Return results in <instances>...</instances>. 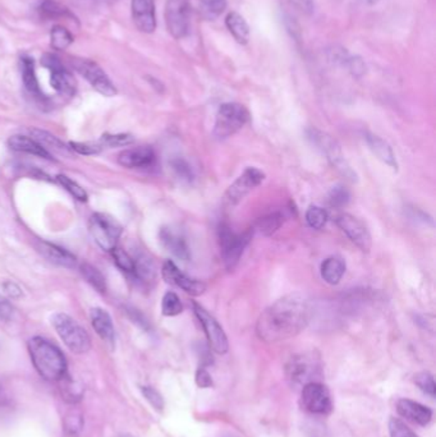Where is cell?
<instances>
[{
	"instance_id": "6da1fadb",
	"label": "cell",
	"mask_w": 436,
	"mask_h": 437,
	"mask_svg": "<svg viewBox=\"0 0 436 437\" xmlns=\"http://www.w3.org/2000/svg\"><path fill=\"white\" fill-rule=\"evenodd\" d=\"M313 317V304L301 293L283 297L258 317L256 334L266 343L293 338L308 327Z\"/></svg>"
},
{
	"instance_id": "7a4b0ae2",
	"label": "cell",
	"mask_w": 436,
	"mask_h": 437,
	"mask_svg": "<svg viewBox=\"0 0 436 437\" xmlns=\"http://www.w3.org/2000/svg\"><path fill=\"white\" fill-rule=\"evenodd\" d=\"M29 353L39 375L48 381H59L67 372L63 351L48 339L35 336L29 341Z\"/></svg>"
},
{
	"instance_id": "3957f363",
	"label": "cell",
	"mask_w": 436,
	"mask_h": 437,
	"mask_svg": "<svg viewBox=\"0 0 436 437\" xmlns=\"http://www.w3.org/2000/svg\"><path fill=\"white\" fill-rule=\"evenodd\" d=\"M289 382L295 386H305L310 382H320L323 376V364L318 353L306 351L289 359L285 366Z\"/></svg>"
},
{
	"instance_id": "277c9868",
	"label": "cell",
	"mask_w": 436,
	"mask_h": 437,
	"mask_svg": "<svg viewBox=\"0 0 436 437\" xmlns=\"http://www.w3.org/2000/svg\"><path fill=\"white\" fill-rule=\"evenodd\" d=\"M51 325L69 351L83 354L91 349L90 335L71 316L62 312L56 314L51 317Z\"/></svg>"
},
{
	"instance_id": "5b68a950",
	"label": "cell",
	"mask_w": 436,
	"mask_h": 437,
	"mask_svg": "<svg viewBox=\"0 0 436 437\" xmlns=\"http://www.w3.org/2000/svg\"><path fill=\"white\" fill-rule=\"evenodd\" d=\"M88 229L96 245L105 252H113L117 248L119 238L123 233L121 222L104 212H95L90 217Z\"/></svg>"
},
{
	"instance_id": "8992f818",
	"label": "cell",
	"mask_w": 436,
	"mask_h": 437,
	"mask_svg": "<svg viewBox=\"0 0 436 437\" xmlns=\"http://www.w3.org/2000/svg\"><path fill=\"white\" fill-rule=\"evenodd\" d=\"M308 138L323 154L325 155L326 159L332 164L334 169H337L345 178L356 180V173L352 170L350 164L344 159L343 151L335 138H333L332 135L318 128H311L308 130Z\"/></svg>"
},
{
	"instance_id": "52a82bcc",
	"label": "cell",
	"mask_w": 436,
	"mask_h": 437,
	"mask_svg": "<svg viewBox=\"0 0 436 437\" xmlns=\"http://www.w3.org/2000/svg\"><path fill=\"white\" fill-rule=\"evenodd\" d=\"M250 119V113L243 105L227 103L221 105L216 114L214 135L218 140H227L240 132Z\"/></svg>"
},
{
	"instance_id": "ba28073f",
	"label": "cell",
	"mask_w": 436,
	"mask_h": 437,
	"mask_svg": "<svg viewBox=\"0 0 436 437\" xmlns=\"http://www.w3.org/2000/svg\"><path fill=\"white\" fill-rule=\"evenodd\" d=\"M253 232L235 233L227 224H220L218 229L219 246L221 257L229 270H232L238 264L242 253L245 251L248 242L251 240Z\"/></svg>"
},
{
	"instance_id": "9c48e42d",
	"label": "cell",
	"mask_w": 436,
	"mask_h": 437,
	"mask_svg": "<svg viewBox=\"0 0 436 437\" xmlns=\"http://www.w3.org/2000/svg\"><path fill=\"white\" fill-rule=\"evenodd\" d=\"M168 31L174 38H183L190 34V0H168L166 6Z\"/></svg>"
},
{
	"instance_id": "30bf717a",
	"label": "cell",
	"mask_w": 436,
	"mask_h": 437,
	"mask_svg": "<svg viewBox=\"0 0 436 437\" xmlns=\"http://www.w3.org/2000/svg\"><path fill=\"white\" fill-rule=\"evenodd\" d=\"M264 180V172H261L258 168H247L246 170L234 180L233 185L228 188L225 196H224V203L229 207H234L235 205H238L243 198L246 197L250 192L258 188Z\"/></svg>"
},
{
	"instance_id": "8fae6325",
	"label": "cell",
	"mask_w": 436,
	"mask_h": 437,
	"mask_svg": "<svg viewBox=\"0 0 436 437\" xmlns=\"http://www.w3.org/2000/svg\"><path fill=\"white\" fill-rule=\"evenodd\" d=\"M193 311L197 320L203 325L210 348L218 354H225L229 349V343H228L227 334L224 333L220 324L198 303H193Z\"/></svg>"
},
{
	"instance_id": "7c38bea8",
	"label": "cell",
	"mask_w": 436,
	"mask_h": 437,
	"mask_svg": "<svg viewBox=\"0 0 436 437\" xmlns=\"http://www.w3.org/2000/svg\"><path fill=\"white\" fill-rule=\"evenodd\" d=\"M73 67L98 93L108 98L117 95V88L98 63L88 59H74Z\"/></svg>"
},
{
	"instance_id": "4fadbf2b",
	"label": "cell",
	"mask_w": 436,
	"mask_h": 437,
	"mask_svg": "<svg viewBox=\"0 0 436 437\" xmlns=\"http://www.w3.org/2000/svg\"><path fill=\"white\" fill-rule=\"evenodd\" d=\"M43 66L50 71V85L56 93L66 96H73L76 93V81L69 73L67 68L63 66L61 59L54 54H45L43 56Z\"/></svg>"
},
{
	"instance_id": "5bb4252c",
	"label": "cell",
	"mask_w": 436,
	"mask_h": 437,
	"mask_svg": "<svg viewBox=\"0 0 436 437\" xmlns=\"http://www.w3.org/2000/svg\"><path fill=\"white\" fill-rule=\"evenodd\" d=\"M302 406L313 414H329L332 412V396L321 382H310L302 388Z\"/></svg>"
},
{
	"instance_id": "9a60e30c",
	"label": "cell",
	"mask_w": 436,
	"mask_h": 437,
	"mask_svg": "<svg viewBox=\"0 0 436 437\" xmlns=\"http://www.w3.org/2000/svg\"><path fill=\"white\" fill-rule=\"evenodd\" d=\"M335 222L344 235H347L361 251L369 252L372 246V240L369 228L361 219L344 212L337 216Z\"/></svg>"
},
{
	"instance_id": "2e32d148",
	"label": "cell",
	"mask_w": 436,
	"mask_h": 437,
	"mask_svg": "<svg viewBox=\"0 0 436 437\" xmlns=\"http://www.w3.org/2000/svg\"><path fill=\"white\" fill-rule=\"evenodd\" d=\"M161 274H163V277H164L166 283L178 287L191 296H201L206 290V284L200 282V280H196V279L187 277L185 272L179 270L178 266L176 265L171 259L164 262Z\"/></svg>"
},
{
	"instance_id": "e0dca14e",
	"label": "cell",
	"mask_w": 436,
	"mask_h": 437,
	"mask_svg": "<svg viewBox=\"0 0 436 437\" xmlns=\"http://www.w3.org/2000/svg\"><path fill=\"white\" fill-rule=\"evenodd\" d=\"M156 155L150 146L127 148L118 155V164L127 169H146L153 167Z\"/></svg>"
},
{
	"instance_id": "ac0fdd59",
	"label": "cell",
	"mask_w": 436,
	"mask_h": 437,
	"mask_svg": "<svg viewBox=\"0 0 436 437\" xmlns=\"http://www.w3.org/2000/svg\"><path fill=\"white\" fill-rule=\"evenodd\" d=\"M160 242L168 252L172 253L177 259L188 261L191 257L190 247L187 245L185 235L178 229L164 227L160 229Z\"/></svg>"
},
{
	"instance_id": "d6986e66",
	"label": "cell",
	"mask_w": 436,
	"mask_h": 437,
	"mask_svg": "<svg viewBox=\"0 0 436 437\" xmlns=\"http://www.w3.org/2000/svg\"><path fill=\"white\" fill-rule=\"evenodd\" d=\"M131 8L136 27L145 34H153L156 29L154 0H132Z\"/></svg>"
},
{
	"instance_id": "ffe728a7",
	"label": "cell",
	"mask_w": 436,
	"mask_h": 437,
	"mask_svg": "<svg viewBox=\"0 0 436 437\" xmlns=\"http://www.w3.org/2000/svg\"><path fill=\"white\" fill-rule=\"evenodd\" d=\"M36 248L43 257L54 265L67 267V269H73L77 266V257L73 253L69 252L62 247L56 246L45 240H39Z\"/></svg>"
},
{
	"instance_id": "44dd1931",
	"label": "cell",
	"mask_w": 436,
	"mask_h": 437,
	"mask_svg": "<svg viewBox=\"0 0 436 437\" xmlns=\"http://www.w3.org/2000/svg\"><path fill=\"white\" fill-rule=\"evenodd\" d=\"M90 319L95 333L98 334L100 339L104 340L106 344L113 346L116 341V330L108 311H105L103 308H93L90 312Z\"/></svg>"
},
{
	"instance_id": "7402d4cb",
	"label": "cell",
	"mask_w": 436,
	"mask_h": 437,
	"mask_svg": "<svg viewBox=\"0 0 436 437\" xmlns=\"http://www.w3.org/2000/svg\"><path fill=\"white\" fill-rule=\"evenodd\" d=\"M397 411L402 417L410 419L417 425L426 426L430 423L432 418V411L427 406L420 404L417 401L410 399H400L397 403Z\"/></svg>"
},
{
	"instance_id": "603a6c76",
	"label": "cell",
	"mask_w": 436,
	"mask_h": 437,
	"mask_svg": "<svg viewBox=\"0 0 436 437\" xmlns=\"http://www.w3.org/2000/svg\"><path fill=\"white\" fill-rule=\"evenodd\" d=\"M8 146H9L11 150L17 151V153H25V154L34 155V156H37V158H43V159H46V160H54L49 151H46L34 138L26 137V135H12L8 140Z\"/></svg>"
},
{
	"instance_id": "cb8c5ba5",
	"label": "cell",
	"mask_w": 436,
	"mask_h": 437,
	"mask_svg": "<svg viewBox=\"0 0 436 437\" xmlns=\"http://www.w3.org/2000/svg\"><path fill=\"white\" fill-rule=\"evenodd\" d=\"M366 142L369 145L370 150L374 153L375 156L379 160L382 161L384 164H387V167L392 168L394 170L398 169V163H397L393 148L385 140H382L379 135L366 133Z\"/></svg>"
},
{
	"instance_id": "d4e9b609",
	"label": "cell",
	"mask_w": 436,
	"mask_h": 437,
	"mask_svg": "<svg viewBox=\"0 0 436 437\" xmlns=\"http://www.w3.org/2000/svg\"><path fill=\"white\" fill-rule=\"evenodd\" d=\"M329 56L333 62L347 68L350 73L356 77H361L366 72L363 59L358 56H350V53L343 48H337V46L333 48L332 50H329Z\"/></svg>"
},
{
	"instance_id": "484cf974",
	"label": "cell",
	"mask_w": 436,
	"mask_h": 437,
	"mask_svg": "<svg viewBox=\"0 0 436 437\" xmlns=\"http://www.w3.org/2000/svg\"><path fill=\"white\" fill-rule=\"evenodd\" d=\"M345 272V262L342 257L332 256L321 264V277L325 283L337 285L342 280Z\"/></svg>"
},
{
	"instance_id": "4316f807",
	"label": "cell",
	"mask_w": 436,
	"mask_h": 437,
	"mask_svg": "<svg viewBox=\"0 0 436 437\" xmlns=\"http://www.w3.org/2000/svg\"><path fill=\"white\" fill-rule=\"evenodd\" d=\"M21 69H22V78H24V85H25L26 90L31 93L32 96H35L36 99H44L45 96H44V93H41L40 86H39L34 59L29 58V56H24L21 59Z\"/></svg>"
},
{
	"instance_id": "83f0119b",
	"label": "cell",
	"mask_w": 436,
	"mask_h": 437,
	"mask_svg": "<svg viewBox=\"0 0 436 437\" xmlns=\"http://www.w3.org/2000/svg\"><path fill=\"white\" fill-rule=\"evenodd\" d=\"M225 25L237 43H242V45L248 43L250 27L247 25L246 19H243L240 13H229L225 19Z\"/></svg>"
},
{
	"instance_id": "f1b7e54d",
	"label": "cell",
	"mask_w": 436,
	"mask_h": 437,
	"mask_svg": "<svg viewBox=\"0 0 436 437\" xmlns=\"http://www.w3.org/2000/svg\"><path fill=\"white\" fill-rule=\"evenodd\" d=\"M284 220H285V216L282 211L269 212L258 219L255 224V229L260 235L268 237V235H274L277 230H279V228L284 224Z\"/></svg>"
},
{
	"instance_id": "f546056e",
	"label": "cell",
	"mask_w": 436,
	"mask_h": 437,
	"mask_svg": "<svg viewBox=\"0 0 436 437\" xmlns=\"http://www.w3.org/2000/svg\"><path fill=\"white\" fill-rule=\"evenodd\" d=\"M30 132H31L32 138H34L35 141L39 142L46 151H48V148H51V150L58 151V153H66V154H68L69 150H71V148H67L58 137L51 135V133L46 132V130L34 128V130H30Z\"/></svg>"
},
{
	"instance_id": "4dcf8cb0",
	"label": "cell",
	"mask_w": 436,
	"mask_h": 437,
	"mask_svg": "<svg viewBox=\"0 0 436 437\" xmlns=\"http://www.w3.org/2000/svg\"><path fill=\"white\" fill-rule=\"evenodd\" d=\"M133 275L140 282H143V283L153 282L156 274H155V266L151 259H148L145 255H140L137 259H135V272H133Z\"/></svg>"
},
{
	"instance_id": "1f68e13d",
	"label": "cell",
	"mask_w": 436,
	"mask_h": 437,
	"mask_svg": "<svg viewBox=\"0 0 436 437\" xmlns=\"http://www.w3.org/2000/svg\"><path fill=\"white\" fill-rule=\"evenodd\" d=\"M81 274L86 279L87 283L90 284L93 288L98 290V293H105L106 290V282L105 277L95 266L90 264H82L81 265Z\"/></svg>"
},
{
	"instance_id": "d6a6232c",
	"label": "cell",
	"mask_w": 436,
	"mask_h": 437,
	"mask_svg": "<svg viewBox=\"0 0 436 437\" xmlns=\"http://www.w3.org/2000/svg\"><path fill=\"white\" fill-rule=\"evenodd\" d=\"M133 142H135V137L129 133H117V135L104 133L98 140V143L103 148H127Z\"/></svg>"
},
{
	"instance_id": "836d02e7",
	"label": "cell",
	"mask_w": 436,
	"mask_h": 437,
	"mask_svg": "<svg viewBox=\"0 0 436 437\" xmlns=\"http://www.w3.org/2000/svg\"><path fill=\"white\" fill-rule=\"evenodd\" d=\"M56 180H58V183L62 185L63 188H64L71 196H73L77 201H80V202H87L88 195H87V192L85 191L78 183H76L74 180H72V179L67 177V175H64V174L56 175Z\"/></svg>"
},
{
	"instance_id": "e575fe53",
	"label": "cell",
	"mask_w": 436,
	"mask_h": 437,
	"mask_svg": "<svg viewBox=\"0 0 436 437\" xmlns=\"http://www.w3.org/2000/svg\"><path fill=\"white\" fill-rule=\"evenodd\" d=\"M50 40H51V46L56 50L67 49L71 43H73V36L71 35V32L68 31L67 29H64L63 26H56L51 34H50Z\"/></svg>"
},
{
	"instance_id": "d590c367",
	"label": "cell",
	"mask_w": 436,
	"mask_h": 437,
	"mask_svg": "<svg viewBox=\"0 0 436 437\" xmlns=\"http://www.w3.org/2000/svg\"><path fill=\"white\" fill-rule=\"evenodd\" d=\"M183 311V304L181 302L179 297L173 293L168 292L166 296L163 297V302H161V312L164 316L173 317V316H178Z\"/></svg>"
},
{
	"instance_id": "8d00e7d4",
	"label": "cell",
	"mask_w": 436,
	"mask_h": 437,
	"mask_svg": "<svg viewBox=\"0 0 436 437\" xmlns=\"http://www.w3.org/2000/svg\"><path fill=\"white\" fill-rule=\"evenodd\" d=\"M328 219H329V215L326 210L319 206H310L306 211V222L310 225V228L316 229V230L324 228Z\"/></svg>"
},
{
	"instance_id": "74e56055",
	"label": "cell",
	"mask_w": 436,
	"mask_h": 437,
	"mask_svg": "<svg viewBox=\"0 0 436 437\" xmlns=\"http://www.w3.org/2000/svg\"><path fill=\"white\" fill-rule=\"evenodd\" d=\"M39 12L44 19H58V17H66L71 16L68 12L67 8L58 4L54 0H44L41 6L39 8Z\"/></svg>"
},
{
	"instance_id": "f35d334b",
	"label": "cell",
	"mask_w": 436,
	"mask_h": 437,
	"mask_svg": "<svg viewBox=\"0 0 436 437\" xmlns=\"http://www.w3.org/2000/svg\"><path fill=\"white\" fill-rule=\"evenodd\" d=\"M227 0H201V12L206 19H216L224 12Z\"/></svg>"
},
{
	"instance_id": "ab89813d",
	"label": "cell",
	"mask_w": 436,
	"mask_h": 437,
	"mask_svg": "<svg viewBox=\"0 0 436 437\" xmlns=\"http://www.w3.org/2000/svg\"><path fill=\"white\" fill-rule=\"evenodd\" d=\"M328 200H329V203H330V206H333V207L342 209V207L347 206L348 202H350V193L343 185H335L329 192Z\"/></svg>"
},
{
	"instance_id": "60d3db41",
	"label": "cell",
	"mask_w": 436,
	"mask_h": 437,
	"mask_svg": "<svg viewBox=\"0 0 436 437\" xmlns=\"http://www.w3.org/2000/svg\"><path fill=\"white\" fill-rule=\"evenodd\" d=\"M113 256H114V261H116V265L121 269V270L126 272V274H132L135 272V259L131 257L128 253L126 252L122 248H116L113 251Z\"/></svg>"
},
{
	"instance_id": "b9f144b4",
	"label": "cell",
	"mask_w": 436,
	"mask_h": 437,
	"mask_svg": "<svg viewBox=\"0 0 436 437\" xmlns=\"http://www.w3.org/2000/svg\"><path fill=\"white\" fill-rule=\"evenodd\" d=\"M69 148L77 153L78 155H83V156H91V155H98L101 153L103 146L98 142H71L69 143Z\"/></svg>"
},
{
	"instance_id": "7bdbcfd3",
	"label": "cell",
	"mask_w": 436,
	"mask_h": 437,
	"mask_svg": "<svg viewBox=\"0 0 436 437\" xmlns=\"http://www.w3.org/2000/svg\"><path fill=\"white\" fill-rule=\"evenodd\" d=\"M415 384L426 394H429L430 396H435V380H434V377H432L430 372H420V374H417V375L415 376Z\"/></svg>"
},
{
	"instance_id": "ee69618b",
	"label": "cell",
	"mask_w": 436,
	"mask_h": 437,
	"mask_svg": "<svg viewBox=\"0 0 436 437\" xmlns=\"http://www.w3.org/2000/svg\"><path fill=\"white\" fill-rule=\"evenodd\" d=\"M389 432L392 437H418L411 428L405 426V422L397 418L389 421Z\"/></svg>"
},
{
	"instance_id": "f6af8a7d",
	"label": "cell",
	"mask_w": 436,
	"mask_h": 437,
	"mask_svg": "<svg viewBox=\"0 0 436 437\" xmlns=\"http://www.w3.org/2000/svg\"><path fill=\"white\" fill-rule=\"evenodd\" d=\"M173 170L178 175L179 178L185 179L187 182H191L193 179V172L190 164L183 159H174L172 161Z\"/></svg>"
},
{
	"instance_id": "bcb514c9",
	"label": "cell",
	"mask_w": 436,
	"mask_h": 437,
	"mask_svg": "<svg viewBox=\"0 0 436 437\" xmlns=\"http://www.w3.org/2000/svg\"><path fill=\"white\" fill-rule=\"evenodd\" d=\"M141 390L142 394L146 398V401H148L151 406H154L156 411H163V408H164V399H163V396L160 395L158 390H155V389L151 388V386H143Z\"/></svg>"
},
{
	"instance_id": "7dc6e473",
	"label": "cell",
	"mask_w": 436,
	"mask_h": 437,
	"mask_svg": "<svg viewBox=\"0 0 436 437\" xmlns=\"http://www.w3.org/2000/svg\"><path fill=\"white\" fill-rule=\"evenodd\" d=\"M290 6L295 8V11L305 14L311 16L315 12V3L313 0H289Z\"/></svg>"
},
{
	"instance_id": "c3c4849f",
	"label": "cell",
	"mask_w": 436,
	"mask_h": 437,
	"mask_svg": "<svg viewBox=\"0 0 436 437\" xmlns=\"http://www.w3.org/2000/svg\"><path fill=\"white\" fill-rule=\"evenodd\" d=\"M196 384L200 388L208 389L213 386V379L205 369H198L196 374Z\"/></svg>"
},
{
	"instance_id": "681fc988",
	"label": "cell",
	"mask_w": 436,
	"mask_h": 437,
	"mask_svg": "<svg viewBox=\"0 0 436 437\" xmlns=\"http://www.w3.org/2000/svg\"><path fill=\"white\" fill-rule=\"evenodd\" d=\"M81 427H82L81 416H77L74 413L71 414V416H68L67 419H66V430L68 432L76 433V432L80 431Z\"/></svg>"
},
{
	"instance_id": "f907efd6",
	"label": "cell",
	"mask_w": 436,
	"mask_h": 437,
	"mask_svg": "<svg viewBox=\"0 0 436 437\" xmlns=\"http://www.w3.org/2000/svg\"><path fill=\"white\" fill-rule=\"evenodd\" d=\"M13 306L6 297L0 296V320H11Z\"/></svg>"
},
{
	"instance_id": "816d5d0a",
	"label": "cell",
	"mask_w": 436,
	"mask_h": 437,
	"mask_svg": "<svg viewBox=\"0 0 436 437\" xmlns=\"http://www.w3.org/2000/svg\"><path fill=\"white\" fill-rule=\"evenodd\" d=\"M1 287H3V290H4L6 296L12 298V299H19L22 297V290L17 284L13 283V282H6V283H3Z\"/></svg>"
},
{
	"instance_id": "f5cc1de1",
	"label": "cell",
	"mask_w": 436,
	"mask_h": 437,
	"mask_svg": "<svg viewBox=\"0 0 436 437\" xmlns=\"http://www.w3.org/2000/svg\"><path fill=\"white\" fill-rule=\"evenodd\" d=\"M106 3H113V1H116V0H104Z\"/></svg>"
},
{
	"instance_id": "db71d44e",
	"label": "cell",
	"mask_w": 436,
	"mask_h": 437,
	"mask_svg": "<svg viewBox=\"0 0 436 437\" xmlns=\"http://www.w3.org/2000/svg\"><path fill=\"white\" fill-rule=\"evenodd\" d=\"M119 437H132V436H129V435H121V436Z\"/></svg>"
}]
</instances>
